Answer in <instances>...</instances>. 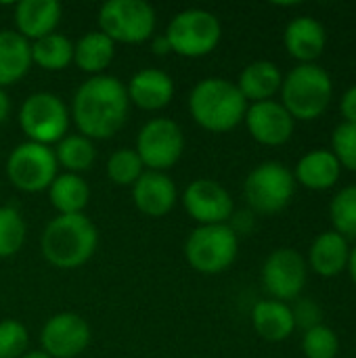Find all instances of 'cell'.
Wrapping results in <instances>:
<instances>
[{
    "instance_id": "obj_1",
    "label": "cell",
    "mask_w": 356,
    "mask_h": 358,
    "mask_svg": "<svg viewBox=\"0 0 356 358\" xmlns=\"http://www.w3.org/2000/svg\"><path fill=\"white\" fill-rule=\"evenodd\" d=\"M130 101L126 86L109 73L90 76L82 82L71 101V117L78 134L97 141L111 138L122 130L128 120Z\"/></svg>"
},
{
    "instance_id": "obj_2",
    "label": "cell",
    "mask_w": 356,
    "mask_h": 358,
    "mask_svg": "<svg viewBox=\"0 0 356 358\" xmlns=\"http://www.w3.org/2000/svg\"><path fill=\"white\" fill-rule=\"evenodd\" d=\"M248 111V101L237 84L225 78L199 80L189 94V113L208 132H229L237 128Z\"/></svg>"
},
{
    "instance_id": "obj_3",
    "label": "cell",
    "mask_w": 356,
    "mask_h": 358,
    "mask_svg": "<svg viewBox=\"0 0 356 358\" xmlns=\"http://www.w3.org/2000/svg\"><path fill=\"white\" fill-rule=\"evenodd\" d=\"M99 245V231L84 214L52 218L40 239L42 254L55 268H78L86 264Z\"/></svg>"
},
{
    "instance_id": "obj_4",
    "label": "cell",
    "mask_w": 356,
    "mask_h": 358,
    "mask_svg": "<svg viewBox=\"0 0 356 358\" xmlns=\"http://www.w3.org/2000/svg\"><path fill=\"white\" fill-rule=\"evenodd\" d=\"M334 94L329 73L315 63H300L281 84V105L294 120H317L325 113Z\"/></svg>"
},
{
    "instance_id": "obj_5",
    "label": "cell",
    "mask_w": 356,
    "mask_h": 358,
    "mask_svg": "<svg viewBox=\"0 0 356 358\" xmlns=\"http://www.w3.org/2000/svg\"><path fill=\"white\" fill-rule=\"evenodd\" d=\"M164 36L172 52L187 59H199L218 46L222 27L214 13L206 8H187L172 17Z\"/></svg>"
},
{
    "instance_id": "obj_6",
    "label": "cell",
    "mask_w": 356,
    "mask_h": 358,
    "mask_svg": "<svg viewBox=\"0 0 356 358\" xmlns=\"http://www.w3.org/2000/svg\"><path fill=\"white\" fill-rule=\"evenodd\" d=\"M239 237L229 224L195 227L185 241V258L201 275L225 273L237 258Z\"/></svg>"
},
{
    "instance_id": "obj_7",
    "label": "cell",
    "mask_w": 356,
    "mask_h": 358,
    "mask_svg": "<svg viewBox=\"0 0 356 358\" xmlns=\"http://www.w3.org/2000/svg\"><path fill=\"white\" fill-rule=\"evenodd\" d=\"M99 31L111 42L143 44L153 38L155 10L145 0H107L99 8Z\"/></svg>"
},
{
    "instance_id": "obj_8",
    "label": "cell",
    "mask_w": 356,
    "mask_h": 358,
    "mask_svg": "<svg viewBox=\"0 0 356 358\" xmlns=\"http://www.w3.org/2000/svg\"><path fill=\"white\" fill-rule=\"evenodd\" d=\"M69 109L52 92L29 94L19 109V126L27 141L38 145H57L69 130Z\"/></svg>"
},
{
    "instance_id": "obj_9",
    "label": "cell",
    "mask_w": 356,
    "mask_h": 358,
    "mask_svg": "<svg viewBox=\"0 0 356 358\" xmlns=\"http://www.w3.org/2000/svg\"><path fill=\"white\" fill-rule=\"evenodd\" d=\"M296 193V178L281 162H264L256 166L243 185V195L258 214L281 212Z\"/></svg>"
},
{
    "instance_id": "obj_10",
    "label": "cell",
    "mask_w": 356,
    "mask_h": 358,
    "mask_svg": "<svg viewBox=\"0 0 356 358\" xmlns=\"http://www.w3.org/2000/svg\"><path fill=\"white\" fill-rule=\"evenodd\" d=\"M59 174L55 151L46 145L25 141L17 145L6 159V176L10 185L23 193L48 191Z\"/></svg>"
},
{
    "instance_id": "obj_11",
    "label": "cell",
    "mask_w": 356,
    "mask_h": 358,
    "mask_svg": "<svg viewBox=\"0 0 356 358\" xmlns=\"http://www.w3.org/2000/svg\"><path fill=\"white\" fill-rule=\"evenodd\" d=\"M134 151L138 153L145 170L166 172L185 151L183 128L170 117H153L141 128Z\"/></svg>"
},
{
    "instance_id": "obj_12",
    "label": "cell",
    "mask_w": 356,
    "mask_h": 358,
    "mask_svg": "<svg viewBox=\"0 0 356 358\" xmlns=\"http://www.w3.org/2000/svg\"><path fill=\"white\" fill-rule=\"evenodd\" d=\"M183 206L197 227L229 224L235 214L231 193L212 178H197L187 185L183 193Z\"/></svg>"
},
{
    "instance_id": "obj_13",
    "label": "cell",
    "mask_w": 356,
    "mask_h": 358,
    "mask_svg": "<svg viewBox=\"0 0 356 358\" xmlns=\"http://www.w3.org/2000/svg\"><path fill=\"white\" fill-rule=\"evenodd\" d=\"M262 285L273 300H296L306 285V262L292 248L271 252L262 266Z\"/></svg>"
},
{
    "instance_id": "obj_14",
    "label": "cell",
    "mask_w": 356,
    "mask_h": 358,
    "mask_svg": "<svg viewBox=\"0 0 356 358\" xmlns=\"http://www.w3.org/2000/svg\"><path fill=\"white\" fill-rule=\"evenodd\" d=\"M40 344L50 358H76L90 344V327L76 313H57L44 323Z\"/></svg>"
},
{
    "instance_id": "obj_15",
    "label": "cell",
    "mask_w": 356,
    "mask_h": 358,
    "mask_svg": "<svg viewBox=\"0 0 356 358\" xmlns=\"http://www.w3.org/2000/svg\"><path fill=\"white\" fill-rule=\"evenodd\" d=\"M254 141L266 147H279L287 143L294 134V117L277 101H262L248 105L243 117Z\"/></svg>"
},
{
    "instance_id": "obj_16",
    "label": "cell",
    "mask_w": 356,
    "mask_h": 358,
    "mask_svg": "<svg viewBox=\"0 0 356 358\" xmlns=\"http://www.w3.org/2000/svg\"><path fill=\"white\" fill-rule=\"evenodd\" d=\"M132 201L141 214L149 218H162L174 210L178 191L166 172L145 170L143 176L132 185Z\"/></svg>"
},
{
    "instance_id": "obj_17",
    "label": "cell",
    "mask_w": 356,
    "mask_h": 358,
    "mask_svg": "<svg viewBox=\"0 0 356 358\" xmlns=\"http://www.w3.org/2000/svg\"><path fill=\"white\" fill-rule=\"evenodd\" d=\"M126 94L130 105L143 111H159L168 107L174 96V80L162 69L145 67L130 78Z\"/></svg>"
},
{
    "instance_id": "obj_18",
    "label": "cell",
    "mask_w": 356,
    "mask_h": 358,
    "mask_svg": "<svg viewBox=\"0 0 356 358\" xmlns=\"http://www.w3.org/2000/svg\"><path fill=\"white\" fill-rule=\"evenodd\" d=\"M63 8L57 0H21L13 8L15 31L27 42L52 34L61 21Z\"/></svg>"
},
{
    "instance_id": "obj_19",
    "label": "cell",
    "mask_w": 356,
    "mask_h": 358,
    "mask_svg": "<svg viewBox=\"0 0 356 358\" xmlns=\"http://www.w3.org/2000/svg\"><path fill=\"white\" fill-rule=\"evenodd\" d=\"M283 42L287 52L300 63H313L325 50L327 34L321 21L313 17H296L287 23Z\"/></svg>"
},
{
    "instance_id": "obj_20",
    "label": "cell",
    "mask_w": 356,
    "mask_h": 358,
    "mask_svg": "<svg viewBox=\"0 0 356 358\" xmlns=\"http://www.w3.org/2000/svg\"><path fill=\"white\" fill-rule=\"evenodd\" d=\"M252 323H254L256 334L266 342H283L296 329L292 306H287L285 302L273 300V298L271 300H260L254 306Z\"/></svg>"
},
{
    "instance_id": "obj_21",
    "label": "cell",
    "mask_w": 356,
    "mask_h": 358,
    "mask_svg": "<svg viewBox=\"0 0 356 358\" xmlns=\"http://www.w3.org/2000/svg\"><path fill=\"white\" fill-rule=\"evenodd\" d=\"M31 67V42L15 29H0V88L17 84Z\"/></svg>"
},
{
    "instance_id": "obj_22",
    "label": "cell",
    "mask_w": 356,
    "mask_h": 358,
    "mask_svg": "<svg viewBox=\"0 0 356 358\" xmlns=\"http://www.w3.org/2000/svg\"><path fill=\"white\" fill-rule=\"evenodd\" d=\"M348 256H350L348 241L336 231L321 233L313 241L311 252H308L311 266L321 277H336L344 273L348 266Z\"/></svg>"
},
{
    "instance_id": "obj_23",
    "label": "cell",
    "mask_w": 356,
    "mask_h": 358,
    "mask_svg": "<svg viewBox=\"0 0 356 358\" xmlns=\"http://www.w3.org/2000/svg\"><path fill=\"white\" fill-rule=\"evenodd\" d=\"M340 170H342V166L332 151L315 149V151L306 153L304 157H300L294 178L306 189L325 191L338 182Z\"/></svg>"
},
{
    "instance_id": "obj_24",
    "label": "cell",
    "mask_w": 356,
    "mask_h": 358,
    "mask_svg": "<svg viewBox=\"0 0 356 358\" xmlns=\"http://www.w3.org/2000/svg\"><path fill=\"white\" fill-rule=\"evenodd\" d=\"M281 84L283 76L273 61H254L245 65V69L241 71L237 88L245 101L262 103L271 101L281 90Z\"/></svg>"
},
{
    "instance_id": "obj_25",
    "label": "cell",
    "mask_w": 356,
    "mask_h": 358,
    "mask_svg": "<svg viewBox=\"0 0 356 358\" xmlns=\"http://www.w3.org/2000/svg\"><path fill=\"white\" fill-rule=\"evenodd\" d=\"M115 55V42H111L103 31L94 29L84 34L73 42V63L78 69L90 76H101L111 65Z\"/></svg>"
},
{
    "instance_id": "obj_26",
    "label": "cell",
    "mask_w": 356,
    "mask_h": 358,
    "mask_svg": "<svg viewBox=\"0 0 356 358\" xmlns=\"http://www.w3.org/2000/svg\"><path fill=\"white\" fill-rule=\"evenodd\" d=\"M50 206L59 212V216L84 214L90 201V187L80 174H57L52 185L48 187Z\"/></svg>"
},
{
    "instance_id": "obj_27",
    "label": "cell",
    "mask_w": 356,
    "mask_h": 358,
    "mask_svg": "<svg viewBox=\"0 0 356 358\" xmlns=\"http://www.w3.org/2000/svg\"><path fill=\"white\" fill-rule=\"evenodd\" d=\"M73 63V42L63 34H48L31 42V65L44 71H63Z\"/></svg>"
},
{
    "instance_id": "obj_28",
    "label": "cell",
    "mask_w": 356,
    "mask_h": 358,
    "mask_svg": "<svg viewBox=\"0 0 356 358\" xmlns=\"http://www.w3.org/2000/svg\"><path fill=\"white\" fill-rule=\"evenodd\" d=\"M52 151H55V159H57L59 168H65V172L80 174V176H82V172H88L97 159L94 143L82 134H69L67 132L57 143V147Z\"/></svg>"
},
{
    "instance_id": "obj_29",
    "label": "cell",
    "mask_w": 356,
    "mask_h": 358,
    "mask_svg": "<svg viewBox=\"0 0 356 358\" xmlns=\"http://www.w3.org/2000/svg\"><path fill=\"white\" fill-rule=\"evenodd\" d=\"M27 237V227L21 212L13 206H0V258L15 256Z\"/></svg>"
},
{
    "instance_id": "obj_30",
    "label": "cell",
    "mask_w": 356,
    "mask_h": 358,
    "mask_svg": "<svg viewBox=\"0 0 356 358\" xmlns=\"http://www.w3.org/2000/svg\"><path fill=\"white\" fill-rule=\"evenodd\" d=\"M107 176L113 185L118 187H132L145 172V166L134 149L122 147L113 151L107 159Z\"/></svg>"
},
{
    "instance_id": "obj_31",
    "label": "cell",
    "mask_w": 356,
    "mask_h": 358,
    "mask_svg": "<svg viewBox=\"0 0 356 358\" xmlns=\"http://www.w3.org/2000/svg\"><path fill=\"white\" fill-rule=\"evenodd\" d=\"M334 231L344 239H356V185L342 189L329 206Z\"/></svg>"
},
{
    "instance_id": "obj_32",
    "label": "cell",
    "mask_w": 356,
    "mask_h": 358,
    "mask_svg": "<svg viewBox=\"0 0 356 358\" xmlns=\"http://www.w3.org/2000/svg\"><path fill=\"white\" fill-rule=\"evenodd\" d=\"M302 350H304L306 358H336L338 350H340V342H338L336 331L321 323V325L304 331Z\"/></svg>"
},
{
    "instance_id": "obj_33",
    "label": "cell",
    "mask_w": 356,
    "mask_h": 358,
    "mask_svg": "<svg viewBox=\"0 0 356 358\" xmlns=\"http://www.w3.org/2000/svg\"><path fill=\"white\" fill-rule=\"evenodd\" d=\"M29 334L15 319L0 321V358H21L27 352Z\"/></svg>"
},
{
    "instance_id": "obj_34",
    "label": "cell",
    "mask_w": 356,
    "mask_h": 358,
    "mask_svg": "<svg viewBox=\"0 0 356 358\" xmlns=\"http://www.w3.org/2000/svg\"><path fill=\"white\" fill-rule=\"evenodd\" d=\"M332 147H334L332 153L336 155V159L340 162V166H344V168L356 172V124L342 122L334 130Z\"/></svg>"
},
{
    "instance_id": "obj_35",
    "label": "cell",
    "mask_w": 356,
    "mask_h": 358,
    "mask_svg": "<svg viewBox=\"0 0 356 358\" xmlns=\"http://www.w3.org/2000/svg\"><path fill=\"white\" fill-rule=\"evenodd\" d=\"M292 313H294L296 327H302L304 331L321 325V319H323V313L315 300H298L296 306L292 308Z\"/></svg>"
},
{
    "instance_id": "obj_36",
    "label": "cell",
    "mask_w": 356,
    "mask_h": 358,
    "mask_svg": "<svg viewBox=\"0 0 356 358\" xmlns=\"http://www.w3.org/2000/svg\"><path fill=\"white\" fill-rule=\"evenodd\" d=\"M340 113L346 124H356V86L348 88L340 101Z\"/></svg>"
},
{
    "instance_id": "obj_37",
    "label": "cell",
    "mask_w": 356,
    "mask_h": 358,
    "mask_svg": "<svg viewBox=\"0 0 356 358\" xmlns=\"http://www.w3.org/2000/svg\"><path fill=\"white\" fill-rule=\"evenodd\" d=\"M8 113H10V99H8V94L4 92V88H0V124L6 122Z\"/></svg>"
},
{
    "instance_id": "obj_38",
    "label": "cell",
    "mask_w": 356,
    "mask_h": 358,
    "mask_svg": "<svg viewBox=\"0 0 356 358\" xmlns=\"http://www.w3.org/2000/svg\"><path fill=\"white\" fill-rule=\"evenodd\" d=\"M153 50H155L157 55L172 52V50H170V44H168V40H166V36H157V38H153Z\"/></svg>"
},
{
    "instance_id": "obj_39",
    "label": "cell",
    "mask_w": 356,
    "mask_h": 358,
    "mask_svg": "<svg viewBox=\"0 0 356 358\" xmlns=\"http://www.w3.org/2000/svg\"><path fill=\"white\" fill-rule=\"evenodd\" d=\"M348 273H350V279H353V283L356 285V248L355 250H350V256H348Z\"/></svg>"
},
{
    "instance_id": "obj_40",
    "label": "cell",
    "mask_w": 356,
    "mask_h": 358,
    "mask_svg": "<svg viewBox=\"0 0 356 358\" xmlns=\"http://www.w3.org/2000/svg\"><path fill=\"white\" fill-rule=\"evenodd\" d=\"M21 358H50L44 350H27Z\"/></svg>"
}]
</instances>
